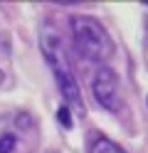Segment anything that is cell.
Wrapping results in <instances>:
<instances>
[{"instance_id":"cell-1","label":"cell","mask_w":148,"mask_h":153,"mask_svg":"<svg viewBox=\"0 0 148 153\" xmlns=\"http://www.w3.org/2000/svg\"><path fill=\"white\" fill-rule=\"evenodd\" d=\"M74 37V50L86 62H106L114 54V42L109 37L106 27L91 15H74L69 20Z\"/></svg>"},{"instance_id":"cell-2","label":"cell","mask_w":148,"mask_h":153,"mask_svg":"<svg viewBox=\"0 0 148 153\" xmlns=\"http://www.w3.org/2000/svg\"><path fill=\"white\" fill-rule=\"evenodd\" d=\"M91 91L94 99L101 109L116 114L121 109V97H118V76L111 67H99L94 79H91Z\"/></svg>"},{"instance_id":"cell-3","label":"cell","mask_w":148,"mask_h":153,"mask_svg":"<svg viewBox=\"0 0 148 153\" xmlns=\"http://www.w3.org/2000/svg\"><path fill=\"white\" fill-rule=\"evenodd\" d=\"M39 50H42V57L47 59L52 74H54V72L72 69V67H69V57H67V52H64L62 40H59L57 30H52L49 25L42 27V35H39Z\"/></svg>"},{"instance_id":"cell-4","label":"cell","mask_w":148,"mask_h":153,"mask_svg":"<svg viewBox=\"0 0 148 153\" xmlns=\"http://www.w3.org/2000/svg\"><path fill=\"white\" fill-rule=\"evenodd\" d=\"M54 82H57V89L64 99V106L72 111V116L77 119H84L86 116V106H84V97H82V89L77 84V76L72 69L67 72H54Z\"/></svg>"},{"instance_id":"cell-5","label":"cell","mask_w":148,"mask_h":153,"mask_svg":"<svg viewBox=\"0 0 148 153\" xmlns=\"http://www.w3.org/2000/svg\"><path fill=\"white\" fill-rule=\"evenodd\" d=\"M86 151L89 153H126L118 143H114L111 138H106L104 133H91V136H89Z\"/></svg>"},{"instance_id":"cell-6","label":"cell","mask_w":148,"mask_h":153,"mask_svg":"<svg viewBox=\"0 0 148 153\" xmlns=\"http://www.w3.org/2000/svg\"><path fill=\"white\" fill-rule=\"evenodd\" d=\"M15 148H17V136L15 133H10V131L0 133V153H13Z\"/></svg>"},{"instance_id":"cell-7","label":"cell","mask_w":148,"mask_h":153,"mask_svg":"<svg viewBox=\"0 0 148 153\" xmlns=\"http://www.w3.org/2000/svg\"><path fill=\"white\" fill-rule=\"evenodd\" d=\"M57 121L62 123L64 128H72V126H74V116H72V111H69V109L64 106V104L57 109Z\"/></svg>"},{"instance_id":"cell-8","label":"cell","mask_w":148,"mask_h":153,"mask_svg":"<svg viewBox=\"0 0 148 153\" xmlns=\"http://www.w3.org/2000/svg\"><path fill=\"white\" fill-rule=\"evenodd\" d=\"M3 79H5V74H3V69H0V84H3Z\"/></svg>"},{"instance_id":"cell-9","label":"cell","mask_w":148,"mask_h":153,"mask_svg":"<svg viewBox=\"0 0 148 153\" xmlns=\"http://www.w3.org/2000/svg\"><path fill=\"white\" fill-rule=\"evenodd\" d=\"M0 47H3V40H0Z\"/></svg>"}]
</instances>
